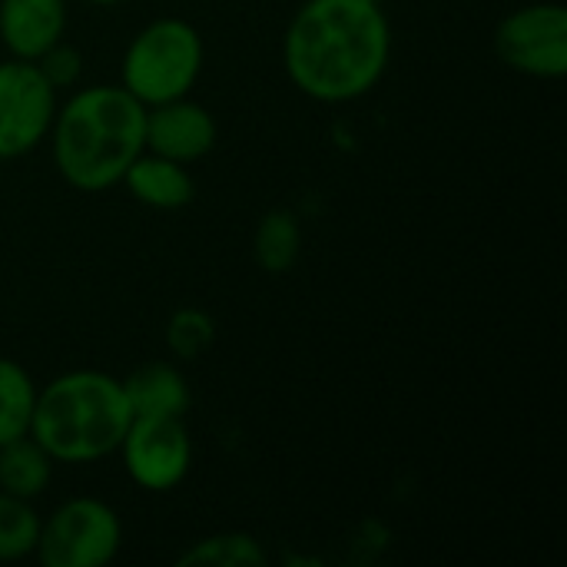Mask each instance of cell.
I'll return each mask as SVG.
<instances>
[{"label":"cell","instance_id":"obj_19","mask_svg":"<svg viewBox=\"0 0 567 567\" xmlns=\"http://www.w3.org/2000/svg\"><path fill=\"white\" fill-rule=\"evenodd\" d=\"M37 66H40V73L47 76V83L53 86V90H60V86H70L76 76H80V53L70 47V43H63V40H56L50 50H43L37 60H33Z\"/></svg>","mask_w":567,"mask_h":567},{"label":"cell","instance_id":"obj_7","mask_svg":"<svg viewBox=\"0 0 567 567\" xmlns=\"http://www.w3.org/2000/svg\"><path fill=\"white\" fill-rule=\"evenodd\" d=\"M56 116V90L33 60L0 63V159L33 150Z\"/></svg>","mask_w":567,"mask_h":567},{"label":"cell","instance_id":"obj_10","mask_svg":"<svg viewBox=\"0 0 567 567\" xmlns=\"http://www.w3.org/2000/svg\"><path fill=\"white\" fill-rule=\"evenodd\" d=\"M63 0H0V37L20 60H37L43 50L63 40Z\"/></svg>","mask_w":567,"mask_h":567},{"label":"cell","instance_id":"obj_4","mask_svg":"<svg viewBox=\"0 0 567 567\" xmlns=\"http://www.w3.org/2000/svg\"><path fill=\"white\" fill-rule=\"evenodd\" d=\"M203 66V40L186 20H156L136 33L123 56V86L143 103L159 106L189 93Z\"/></svg>","mask_w":567,"mask_h":567},{"label":"cell","instance_id":"obj_13","mask_svg":"<svg viewBox=\"0 0 567 567\" xmlns=\"http://www.w3.org/2000/svg\"><path fill=\"white\" fill-rule=\"evenodd\" d=\"M50 455L33 439H13L0 445V492L13 498H37L50 485Z\"/></svg>","mask_w":567,"mask_h":567},{"label":"cell","instance_id":"obj_8","mask_svg":"<svg viewBox=\"0 0 567 567\" xmlns=\"http://www.w3.org/2000/svg\"><path fill=\"white\" fill-rule=\"evenodd\" d=\"M120 449H123L130 478L150 492L176 488L186 478L189 458H193L189 432H186L183 419H176V415L133 419Z\"/></svg>","mask_w":567,"mask_h":567},{"label":"cell","instance_id":"obj_3","mask_svg":"<svg viewBox=\"0 0 567 567\" xmlns=\"http://www.w3.org/2000/svg\"><path fill=\"white\" fill-rule=\"evenodd\" d=\"M133 422L123 385L103 372H66L33 402L30 439L53 462H96L120 449Z\"/></svg>","mask_w":567,"mask_h":567},{"label":"cell","instance_id":"obj_9","mask_svg":"<svg viewBox=\"0 0 567 567\" xmlns=\"http://www.w3.org/2000/svg\"><path fill=\"white\" fill-rule=\"evenodd\" d=\"M216 143V120L209 110L179 100L159 103L146 110V146L156 156H166L173 163H193L206 156Z\"/></svg>","mask_w":567,"mask_h":567},{"label":"cell","instance_id":"obj_20","mask_svg":"<svg viewBox=\"0 0 567 567\" xmlns=\"http://www.w3.org/2000/svg\"><path fill=\"white\" fill-rule=\"evenodd\" d=\"M90 3H103L106 7V3H123V0H90Z\"/></svg>","mask_w":567,"mask_h":567},{"label":"cell","instance_id":"obj_21","mask_svg":"<svg viewBox=\"0 0 567 567\" xmlns=\"http://www.w3.org/2000/svg\"><path fill=\"white\" fill-rule=\"evenodd\" d=\"M372 3H385V0H372Z\"/></svg>","mask_w":567,"mask_h":567},{"label":"cell","instance_id":"obj_11","mask_svg":"<svg viewBox=\"0 0 567 567\" xmlns=\"http://www.w3.org/2000/svg\"><path fill=\"white\" fill-rule=\"evenodd\" d=\"M123 183L130 186V193L153 206V209H179L193 199V179L183 169V163H173L166 156H136L130 163V169L123 173Z\"/></svg>","mask_w":567,"mask_h":567},{"label":"cell","instance_id":"obj_18","mask_svg":"<svg viewBox=\"0 0 567 567\" xmlns=\"http://www.w3.org/2000/svg\"><path fill=\"white\" fill-rule=\"evenodd\" d=\"M213 336H216V326L199 309H179L166 326V346L179 359H199L213 346Z\"/></svg>","mask_w":567,"mask_h":567},{"label":"cell","instance_id":"obj_14","mask_svg":"<svg viewBox=\"0 0 567 567\" xmlns=\"http://www.w3.org/2000/svg\"><path fill=\"white\" fill-rule=\"evenodd\" d=\"M33 402H37V389L30 375L17 362L0 359V445L23 439L30 432Z\"/></svg>","mask_w":567,"mask_h":567},{"label":"cell","instance_id":"obj_17","mask_svg":"<svg viewBox=\"0 0 567 567\" xmlns=\"http://www.w3.org/2000/svg\"><path fill=\"white\" fill-rule=\"evenodd\" d=\"M40 522L23 498L0 492V561H17L37 551Z\"/></svg>","mask_w":567,"mask_h":567},{"label":"cell","instance_id":"obj_1","mask_svg":"<svg viewBox=\"0 0 567 567\" xmlns=\"http://www.w3.org/2000/svg\"><path fill=\"white\" fill-rule=\"evenodd\" d=\"M392 50L382 3L309 0L286 33V70L292 83L322 103L369 93L385 73Z\"/></svg>","mask_w":567,"mask_h":567},{"label":"cell","instance_id":"obj_2","mask_svg":"<svg viewBox=\"0 0 567 567\" xmlns=\"http://www.w3.org/2000/svg\"><path fill=\"white\" fill-rule=\"evenodd\" d=\"M143 146L146 106L126 86H90L53 116V159L76 189L120 183Z\"/></svg>","mask_w":567,"mask_h":567},{"label":"cell","instance_id":"obj_15","mask_svg":"<svg viewBox=\"0 0 567 567\" xmlns=\"http://www.w3.org/2000/svg\"><path fill=\"white\" fill-rule=\"evenodd\" d=\"M302 229L289 209H272L256 229V259L266 272H286L299 259Z\"/></svg>","mask_w":567,"mask_h":567},{"label":"cell","instance_id":"obj_12","mask_svg":"<svg viewBox=\"0 0 567 567\" xmlns=\"http://www.w3.org/2000/svg\"><path fill=\"white\" fill-rule=\"evenodd\" d=\"M120 385H123V395L130 402L133 419H140V415H176V419H183L189 409V389L173 365H163V362L143 365Z\"/></svg>","mask_w":567,"mask_h":567},{"label":"cell","instance_id":"obj_6","mask_svg":"<svg viewBox=\"0 0 567 567\" xmlns=\"http://www.w3.org/2000/svg\"><path fill=\"white\" fill-rule=\"evenodd\" d=\"M498 56L528 76L558 80L567 73V10L561 3H532L502 20L495 33Z\"/></svg>","mask_w":567,"mask_h":567},{"label":"cell","instance_id":"obj_5","mask_svg":"<svg viewBox=\"0 0 567 567\" xmlns=\"http://www.w3.org/2000/svg\"><path fill=\"white\" fill-rule=\"evenodd\" d=\"M120 518L96 498H73L40 525L37 555L47 567H103L120 551Z\"/></svg>","mask_w":567,"mask_h":567},{"label":"cell","instance_id":"obj_16","mask_svg":"<svg viewBox=\"0 0 567 567\" xmlns=\"http://www.w3.org/2000/svg\"><path fill=\"white\" fill-rule=\"evenodd\" d=\"M179 567H262L266 551L252 535L243 532H226L196 542L189 551L179 555Z\"/></svg>","mask_w":567,"mask_h":567}]
</instances>
